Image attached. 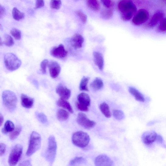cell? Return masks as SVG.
Segmentation results:
<instances>
[{"mask_svg":"<svg viewBox=\"0 0 166 166\" xmlns=\"http://www.w3.org/2000/svg\"><path fill=\"white\" fill-rule=\"evenodd\" d=\"M118 8L121 19L125 21L130 20L137 11L135 5L130 0H122L119 2Z\"/></svg>","mask_w":166,"mask_h":166,"instance_id":"obj_1","label":"cell"},{"mask_svg":"<svg viewBox=\"0 0 166 166\" xmlns=\"http://www.w3.org/2000/svg\"><path fill=\"white\" fill-rule=\"evenodd\" d=\"M2 98L4 105L9 111L12 112L16 108L17 98L16 94L10 90H5L2 93Z\"/></svg>","mask_w":166,"mask_h":166,"instance_id":"obj_2","label":"cell"},{"mask_svg":"<svg viewBox=\"0 0 166 166\" xmlns=\"http://www.w3.org/2000/svg\"><path fill=\"white\" fill-rule=\"evenodd\" d=\"M40 135L35 131H33L31 135L26 155L30 157L40 149L41 146Z\"/></svg>","mask_w":166,"mask_h":166,"instance_id":"obj_3","label":"cell"},{"mask_svg":"<svg viewBox=\"0 0 166 166\" xmlns=\"http://www.w3.org/2000/svg\"><path fill=\"white\" fill-rule=\"evenodd\" d=\"M4 63L6 69L14 71L19 69L22 65V61L12 53H8L4 57Z\"/></svg>","mask_w":166,"mask_h":166,"instance_id":"obj_4","label":"cell"},{"mask_svg":"<svg viewBox=\"0 0 166 166\" xmlns=\"http://www.w3.org/2000/svg\"><path fill=\"white\" fill-rule=\"evenodd\" d=\"M72 142L75 145L81 148H84L89 144L90 137L88 134L82 131L76 132L73 135Z\"/></svg>","mask_w":166,"mask_h":166,"instance_id":"obj_5","label":"cell"},{"mask_svg":"<svg viewBox=\"0 0 166 166\" xmlns=\"http://www.w3.org/2000/svg\"><path fill=\"white\" fill-rule=\"evenodd\" d=\"M57 144L54 136H50L48 139V147L45 153V157L50 164L54 162L56 155Z\"/></svg>","mask_w":166,"mask_h":166,"instance_id":"obj_6","label":"cell"},{"mask_svg":"<svg viewBox=\"0 0 166 166\" xmlns=\"http://www.w3.org/2000/svg\"><path fill=\"white\" fill-rule=\"evenodd\" d=\"M22 151L23 147L21 145L17 144L14 146L9 155L8 162L10 165L17 164L21 158Z\"/></svg>","mask_w":166,"mask_h":166,"instance_id":"obj_7","label":"cell"},{"mask_svg":"<svg viewBox=\"0 0 166 166\" xmlns=\"http://www.w3.org/2000/svg\"><path fill=\"white\" fill-rule=\"evenodd\" d=\"M77 121L82 127L87 129L93 128L96 125L95 122L90 120L85 114L82 113L78 115Z\"/></svg>","mask_w":166,"mask_h":166,"instance_id":"obj_8","label":"cell"},{"mask_svg":"<svg viewBox=\"0 0 166 166\" xmlns=\"http://www.w3.org/2000/svg\"><path fill=\"white\" fill-rule=\"evenodd\" d=\"M149 17L148 12L145 9H141L135 14L133 22L135 25H140L147 21Z\"/></svg>","mask_w":166,"mask_h":166,"instance_id":"obj_9","label":"cell"},{"mask_svg":"<svg viewBox=\"0 0 166 166\" xmlns=\"http://www.w3.org/2000/svg\"><path fill=\"white\" fill-rule=\"evenodd\" d=\"M68 52L62 44L53 48L50 51L51 55L54 57L58 58H64L67 55Z\"/></svg>","mask_w":166,"mask_h":166,"instance_id":"obj_10","label":"cell"},{"mask_svg":"<svg viewBox=\"0 0 166 166\" xmlns=\"http://www.w3.org/2000/svg\"><path fill=\"white\" fill-rule=\"evenodd\" d=\"M95 164L97 166H112L114 163L108 156L102 154L98 156L95 159Z\"/></svg>","mask_w":166,"mask_h":166,"instance_id":"obj_11","label":"cell"},{"mask_svg":"<svg viewBox=\"0 0 166 166\" xmlns=\"http://www.w3.org/2000/svg\"><path fill=\"white\" fill-rule=\"evenodd\" d=\"M158 136L157 133L154 131L145 133L143 135L142 140L143 143L146 145H150L153 144L157 140Z\"/></svg>","mask_w":166,"mask_h":166,"instance_id":"obj_12","label":"cell"},{"mask_svg":"<svg viewBox=\"0 0 166 166\" xmlns=\"http://www.w3.org/2000/svg\"><path fill=\"white\" fill-rule=\"evenodd\" d=\"M51 77L56 78L60 74L61 67L59 64L56 61H52L48 65Z\"/></svg>","mask_w":166,"mask_h":166,"instance_id":"obj_13","label":"cell"},{"mask_svg":"<svg viewBox=\"0 0 166 166\" xmlns=\"http://www.w3.org/2000/svg\"><path fill=\"white\" fill-rule=\"evenodd\" d=\"M56 92L61 99L66 100L69 99L71 96V91L66 87L61 84L57 86Z\"/></svg>","mask_w":166,"mask_h":166,"instance_id":"obj_14","label":"cell"},{"mask_svg":"<svg viewBox=\"0 0 166 166\" xmlns=\"http://www.w3.org/2000/svg\"><path fill=\"white\" fill-rule=\"evenodd\" d=\"M84 41V38L79 34H76L72 37L71 40L72 46L75 49L81 48Z\"/></svg>","mask_w":166,"mask_h":166,"instance_id":"obj_15","label":"cell"},{"mask_svg":"<svg viewBox=\"0 0 166 166\" xmlns=\"http://www.w3.org/2000/svg\"><path fill=\"white\" fill-rule=\"evenodd\" d=\"M94 61L95 64L99 67V70L102 71L104 69V60L101 54L95 52L94 53Z\"/></svg>","mask_w":166,"mask_h":166,"instance_id":"obj_16","label":"cell"},{"mask_svg":"<svg viewBox=\"0 0 166 166\" xmlns=\"http://www.w3.org/2000/svg\"><path fill=\"white\" fill-rule=\"evenodd\" d=\"M21 104L22 106L27 109H30L33 106L34 100L33 99L27 96L26 95H22Z\"/></svg>","mask_w":166,"mask_h":166,"instance_id":"obj_17","label":"cell"},{"mask_svg":"<svg viewBox=\"0 0 166 166\" xmlns=\"http://www.w3.org/2000/svg\"><path fill=\"white\" fill-rule=\"evenodd\" d=\"M164 14L160 11L158 12L155 13L149 23L150 26L154 27L163 19Z\"/></svg>","mask_w":166,"mask_h":166,"instance_id":"obj_18","label":"cell"},{"mask_svg":"<svg viewBox=\"0 0 166 166\" xmlns=\"http://www.w3.org/2000/svg\"><path fill=\"white\" fill-rule=\"evenodd\" d=\"M78 101L80 103L84 104L88 106L91 105V99L90 96L85 93L82 92L78 95L77 97Z\"/></svg>","mask_w":166,"mask_h":166,"instance_id":"obj_19","label":"cell"},{"mask_svg":"<svg viewBox=\"0 0 166 166\" xmlns=\"http://www.w3.org/2000/svg\"><path fill=\"white\" fill-rule=\"evenodd\" d=\"M129 90L130 94L135 97L136 100L141 102L145 101L144 95L137 90L133 87H130Z\"/></svg>","mask_w":166,"mask_h":166,"instance_id":"obj_20","label":"cell"},{"mask_svg":"<svg viewBox=\"0 0 166 166\" xmlns=\"http://www.w3.org/2000/svg\"><path fill=\"white\" fill-rule=\"evenodd\" d=\"M86 4L87 7L93 11H99L100 9V4L98 0H87Z\"/></svg>","mask_w":166,"mask_h":166,"instance_id":"obj_21","label":"cell"},{"mask_svg":"<svg viewBox=\"0 0 166 166\" xmlns=\"http://www.w3.org/2000/svg\"><path fill=\"white\" fill-rule=\"evenodd\" d=\"M57 105L58 106L67 109L70 113H74V110H73L72 106L69 102L66 100L61 98L58 101Z\"/></svg>","mask_w":166,"mask_h":166,"instance_id":"obj_22","label":"cell"},{"mask_svg":"<svg viewBox=\"0 0 166 166\" xmlns=\"http://www.w3.org/2000/svg\"><path fill=\"white\" fill-rule=\"evenodd\" d=\"M113 16V9L111 8H107L102 10L100 13L101 17L105 20L111 18Z\"/></svg>","mask_w":166,"mask_h":166,"instance_id":"obj_23","label":"cell"},{"mask_svg":"<svg viewBox=\"0 0 166 166\" xmlns=\"http://www.w3.org/2000/svg\"><path fill=\"white\" fill-rule=\"evenodd\" d=\"M100 109L103 114L107 118H110L111 116V114L109 107L108 105L105 102L101 104L99 106Z\"/></svg>","mask_w":166,"mask_h":166,"instance_id":"obj_24","label":"cell"},{"mask_svg":"<svg viewBox=\"0 0 166 166\" xmlns=\"http://www.w3.org/2000/svg\"><path fill=\"white\" fill-rule=\"evenodd\" d=\"M14 129L15 126L14 123L11 121L7 120L5 123L2 131L3 134H6L8 133H11Z\"/></svg>","mask_w":166,"mask_h":166,"instance_id":"obj_25","label":"cell"},{"mask_svg":"<svg viewBox=\"0 0 166 166\" xmlns=\"http://www.w3.org/2000/svg\"><path fill=\"white\" fill-rule=\"evenodd\" d=\"M103 85V82L102 80L99 78H97L92 82L91 87L93 89L97 91L101 89Z\"/></svg>","mask_w":166,"mask_h":166,"instance_id":"obj_26","label":"cell"},{"mask_svg":"<svg viewBox=\"0 0 166 166\" xmlns=\"http://www.w3.org/2000/svg\"><path fill=\"white\" fill-rule=\"evenodd\" d=\"M57 118L60 121H64L67 120L69 117V114L66 110L61 109L57 112Z\"/></svg>","mask_w":166,"mask_h":166,"instance_id":"obj_27","label":"cell"},{"mask_svg":"<svg viewBox=\"0 0 166 166\" xmlns=\"http://www.w3.org/2000/svg\"><path fill=\"white\" fill-rule=\"evenodd\" d=\"M12 15L13 19L17 21L22 20L25 16L24 14L19 11L16 8H14L13 9Z\"/></svg>","mask_w":166,"mask_h":166,"instance_id":"obj_28","label":"cell"},{"mask_svg":"<svg viewBox=\"0 0 166 166\" xmlns=\"http://www.w3.org/2000/svg\"><path fill=\"white\" fill-rule=\"evenodd\" d=\"M87 160L82 157H76L72 160L69 164L71 166L79 165L82 164H84L86 163Z\"/></svg>","mask_w":166,"mask_h":166,"instance_id":"obj_29","label":"cell"},{"mask_svg":"<svg viewBox=\"0 0 166 166\" xmlns=\"http://www.w3.org/2000/svg\"><path fill=\"white\" fill-rule=\"evenodd\" d=\"M89 78L84 77L82 79L79 86V89L81 91H88L89 89L88 87V83L89 82Z\"/></svg>","mask_w":166,"mask_h":166,"instance_id":"obj_30","label":"cell"},{"mask_svg":"<svg viewBox=\"0 0 166 166\" xmlns=\"http://www.w3.org/2000/svg\"><path fill=\"white\" fill-rule=\"evenodd\" d=\"M22 130V126H19L15 129L10 134L9 138L12 140H13L17 138L18 136L20 134Z\"/></svg>","mask_w":166,"mask_h":166,"instance_id":"obj_31","label":"cell"},{"mask_svg":"<svg viewBox=\"0 0 166 166\" xmlns=\"http://www.w3.org/2000/svg\"><path fill=\"white\" fill-rule=\"evenodd\" d=\"M3 43L8 47L12 46L14 43V40L12 36L7 34L4 36V41Z\"/></svg>","mask_w":166,"mask_h":166,"instance_id":"obj_32","label":"cell"},{"mask_svg":"<svg viewBox=\"0 0 166 166\" xmlns=\"http://www.w3.org/2000/svg\"><path fill=\"white\" fill-rule=\"evenodd\" d=\"M113 115L115 119L118 120L124 119L125 117L124 112L119 109H115L113 110Z\"/></svg>","mask_w":166,"mask_h":166,"instance_id":"obj_33","label":"cell"},{"mask_svg":"<svg viewBox=\"0 0 166 166\" xmlns=\"http://www.w3.org/2000/svg\"><path fill=\"white\" fill-rule=\"evenodd\" d=\"M36 115L37 119L40 123L43 124L47 123L48 121L47 117L44 114L36 112Z\"/></svg>","mask_w":166,"mask_h":166,"instance_id":"obj_34","label":"cell"},{"mask_svg":"<svg viewBox=\"0 0 166 166\" xmlns=\"http://www.w3.org/2000/svg\"><path fill=\"white\" fill-rule=\"evenodd\" d=\"M12 36L17 40H20L22 38L21 32L16 28H13L11 31Z\"/></svg>","mask_w":166,"mask_h":166,"instance_id":"obj_35","label":"cell"},{"mask_svg":"<svg viewBox=\"0 0 166 166\" xmlns=\"http://www.w3.org/2000/svg\"><path fill=\"white\" fill-rule=\"evenodd\" d=\"M51 8L53 9H58L61 6V0H51L50 2Z\"/></svg>","mask_w":166,"mask_h":166,"instance_id":"obj_36","label":"cell"},{"mask_svg":"<svg viewBox=\"0 0 166 166\" xmlns=\"http://www.w3.org/2000/svg\"><path fill=\"white\" fill-rule=\"evenodd\" d=\"M76 14L78 16L81 22L84 24H85L87 21V16L86 15L81 11H77L76 12Z\"/></svg>","mask_w":166,"mask_h":166,"instance_id":"obj_37","label":"cell"},{"mask_svg":"<svg viewBox=\"0 0 166 166\" xmlns=\"http://www.w3.org/2000/svg\"><path fill=\"white\" fill-rule=\"evenodd\" d=\"M49 65V61L46 59L43 61L40 65L41 71L43 74H45L47 71V68Z\"/></svg>","mask_w":166,"mask_h":166,"instance_id":"obj_38","label":"cell"},{"mask_svg":"<svg viewBox=\"0 0 166 166\" xmlns=\"http://www.w3.org/2000/svg\"><path fill=\"white\" fill-rule=\"evenodd\" d=\"M76 105L78 109L81 111L87 112L89 110L88 106L82 104L79 102H76Z\"/></svg>","mask_w":166,"mask_h":166,"instance_id":"obj_39","label":"cell"},{"mask_svg":"<svg viewBox=\"0 0 166 166\" xmlns=\"http://www.w3.org/2000/svg\"><path fill=\"white\" fill-rule=\"evenodd\" d=\"M159 29L161 31L166 32V18H163L160 21Z\"/></svg>","mask_w":166,"mask_h":166,"instance_id":"obj_40","label":"cell"},{"mask_svg":"<svg viewBox=\"0 0 166 166\" xmlns=\"http://www.w3.org/2000/svg\"><path fill=\"white\" fill-rule=\"evenodd\" d=\"M45 5L44 0H36L35 9H40L43 7Z\"/></svg>","mask_w":166,"mask_h":166,"instance_id":"obj_41","label":"cell"},{"mask_svg":"<svg viewBox=\"0 0 166 166\" xmlns=\"http://www.w3.org/2000/svg\"><path fill=\"white\" fill-rule=\"evenodd\" d=\"M104 6L107 8H110L112 6L111 0H101Z\"/></svg>","mask_w":166,"mask_h":166,"instance_id":"obj_42","label":"cell"},{"mask_svg":"<svg viewBox=\"0 0 166 166\" xmlns=\"http://www.w3.org/2000/svg\"><path fill=\"white\" fill-rule=\"evenodd\" d=\"M1 148H0V155L1 156L3 155L6 150V145L4 143L1 144Z\"/></svg>","mask_w":166,"mask_h":166,"instance_id":"obj_43","label":"cell"},{"mask_svg":"<svg viewBox=\"0 0 166 166\" xmlns=\"http://www.w3.org/2000/svg\"><path fill=\"white\" fill-rule=\"evenodd\" d=\"M6 9L4 7L2 6L1 5H0V18L2 19L4 17L5 14L6 13Z\"/></svg>","mask_w":166,"mask_h":166,"instance_id":"obj_44","label":"cell"},{"mask_svg":"<svg viewBox=\"0 0 166 166\" xmlns=\"http://www.w3.org/2000/svg\"><path fill=\"white\" fill-rule=\"evenodd\" d=\"M0 119H1V122H0V125H1V126L3 123L4 120L3 117L1 114V115H0Z\"/></svg>","mask_w":166,"mask_h":166,"instance_id":"obj_45","label":"cell"},{"mask_svg":"<svg viewBox=\"0 0 166 166\" xmlns=\"http://www.w3.org/2000/svg\"><path fill=\"white\" fill-rule=\"evenodd\" d=\"M74 1H76V2H77V1H79V0H74Z\"/></svg>","mask_w":166,"mask_h":166,"instance_id":"obj_46","label":"cell"}]
</instances>
